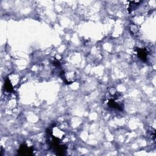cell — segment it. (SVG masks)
Returning <instances> with one entry per match:
<instances>
[{
	"instance_id": "cell-1",
	"label": "cell",
	"mask_w": 156,
	"mask_h": 156,
	"mask_svg": "<svg viewBox=\"0 0 156 156\" xmlns=\"http://www.w3.org/2000/svg\"><path fill=\"white\" fill-rule=\"evenodd\" d=\"M137 53L140 59L143 61H146L148 58V52L144 48H137Z\"/></svg>"
},
{
	"instance_id": "cell-2",
	"label": "cell",
	"mask_w": 156,
	"mask_h": 156,
	"mask_svg": "<svg viewBox=\"0 0 156 156\" xmlns=\"http://www.w3.org/2000/svg\"><path fill=\"white\" fill-rule=\"evenodd\" d=\"M32 152V149L31 148L28 147L26 145H23L21 146L20 150H19V153L20 154L23 155H30L31 153Z\"/></svg>"
}]
</instances>
